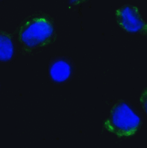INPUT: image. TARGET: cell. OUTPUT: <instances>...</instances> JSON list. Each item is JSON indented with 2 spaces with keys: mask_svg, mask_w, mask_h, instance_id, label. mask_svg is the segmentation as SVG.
I'll list each match as a JSON object with an SVG mask.
<instances>
[{
  "mask_svg": "<svg viewBox=\"0 0 147 148\" xmlns=\"http://www.w3.org/2000/svg\"><path fill=\"white\" fill-rule=\"evenodd\" d=\"M17 33L20 42L28 48L47 45L56 36L54 21L43 13L27 17L18 27Z\"/></svg>",
  "mask_w": 147,
  "mask_h": 148,
  "instance_id": "cell-1",
  "label": "cell"
},
{
  "mask_svg": "<svg viewBox=\"0 0 147 148\" xmlns=\"http://www.w3.org/2000/svg\"><path fill=\"white\" fill-rule=\"evenodd\" d=\"M141 120L127 104H116L110 112V116L104 123L106 130L119 137L133 136L138 132Z\"/></svg>",
  "mask_w": 147,
  "mask_h": 148,
  "instance_id": "cell-2",
  "label": "cell"
},
{
  "mask_svg": "<svg viewBox=\"0 0 147 148\" xmlns=\"http://www.w3.org/2000/svg\"><path fill=\"white\" fill-rule=\"evenodd\" d=\"M116 21L120 27L128 33H140L147 36V22L142 18L137 7L126 5L116 10Z\"/></svg>",
  "mask_w": 147,
  "mask_h": 148,
  "instance_id": "cell-3",
  "label": "cell"
},
{
  "mask_svg": "<svg viewBox=\"0 0 147 148\" xmlns=\"http://www.w3.org/2000/svg\"><path fill=\"white\" fill-rule=\"evenodd\" d=\"M50 74L55 82H63L70 76L72 66L67 62L63 60L56 61L50 69Z\"/></svg>",
  "mask_w": 147,
  "mask_h": 148,
  "instance_id": "cell-4",
  "label": "cell"
},
{
  "mask_svg": "<svg viewBox=\"0 0 147 148\" xmlns=\"http://www.w3.org/2000/svg\"><path fill=\"white\" fill-rule=\"evenodd\" d=\"M0 60L8 61L14 54V46L10 35L1 31L0 36Z\"/></svg>",
  "mask_w": 147,
  "mask_h": 148,
  "instance_id": "cell-5",
  "label": "cell"
},
{
  "mask_svg": "<svg viewBox=\"0 0 147 148\" xmlns=\"http://www.w3.org/2000/svg\"><path fill=\"white\" fill-rule=\"evenodd\" d=\"M142 107L147 113V89L142 92L140 99Z\"/></svg>",
  "mask_w": 147,
  "mask_h": 148,
  "instance_id": "cell-6",
  "label": "cell"
},
{
  "mask_svg": "<svg viewBox=\"0 0 147 148\" xmlns=\"http://www.w3.org/2000/svg\"><path fill=\"white\" fill-rule=\"evenodd\" d=\"M84 1L86 0H71V2L75 5H79L82 3H84Z\"/></svg>",
  "mask_w": 147,
  "mask_h": 148,
  "instance_id": "cell-7",
  "label": "cell"
}]
</instances>
